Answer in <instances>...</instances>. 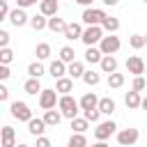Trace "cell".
Returning a JSON list of instances; mask_svg holds the SVG:
<instances>
[{
    "label": "cell",
    "mask_w": 147,
    "mask_h": 147,
    "mask_svg": "<svg viewBox=\"0 0 147 147\" xmlns=\"http://www.w3.org/2000/svg\"><path fill=\"white\" fill-rule=\"evenodd\" d=\"M57 108L62 110V115H64L67 119H74V117L78 115V110H83V108H80V101H76L71 94H62L60 101H57Z\"/></svg>",
    "instance_id": "obj_1"
},
{
    "label": "cell",
    "mask_w": 147,
    "mask_h": 147,
    "mask_svg": "<svg viewBox=\"0 0 147 147\" xmlns=\"http://www.w3.org/2000/svg\"><path fill=\"white\" fill-rule=\"evenodd\" d=\"M106 16H108V14H106L103 9H99V7H85L80 18H83L85 25H101V23L106 21Z\"/></svg>",
    "instance_id": "obj_2"
},
{
    "label": "cell",
    "mask_w": 147,
    "mask_h": 147,
    "mask_svg": "<svg viewBox=\"0 0 147 147\" xmlns=\"http://www.w3.org/2000/svg\"><path fill=\"white\" fill-rule=\"evenodd\" d=\"M101 39H103V25H87L80 37V41L85 46H96Z\"/></svg>",
    "instance_id": "obj_3"
},
{
    "label": "cell",
    "mask_w": 147,
    "mask_h": 147,
    "mask_svg": "<svg viewBox=\"0 0 147 147\" xmlns=\"http://www.w3.org/2000/svg\"><path fill=\"white\" fill-rule=\"evenodd\" d=\"M119 46H122V41H119V37H115V32H108V34L99 41V48H101L103 55H115V53L119 51Z\"/></svg>",
    "instance_id": "obj_4"
},
{
    "label": "cell",
    "mask_w": 147,
    "mask_h": 147,
    "mask_svg": "<svg viewBox=\"0 0 147 147\" xmlns=\"http://www.w3.org/2000/svg\"><path fill=\"white\" fill-rule=\"evenodd\" d=\"M11 117L18 119V122H30L32 119V110L25 101H14L11 103Z\"/></svg>",
    "instance_id": "obj_5"
},
{
    "label": "cell",
    "mask_w": 147,
    "mask_h": 147,
    "mask_svg": "<svg viewBox=\"0 0 147 147\" xmlns=\"http://www.w3.org/2000/svg\"><path fill=\"white\" fill-rule=\"evenodd\" d=\"M115 129H117V124H115L113 119L99 122V124H96V129H94V138H96V142H99V140H108V138L115 133Z\"/></svg>",
    "instance_id": "obj_6"
},
{
    "label": "cell",
    "mask_w": 147,
    "mask_h": 147,
    "mask_svg": "<svg viewBox=\"0 0 147 147\" xmlns=\"http://www.w3.org/2000/svg\"><path fill=\"white\" fill-rule=\"evenodd\" d=\"M57 101H60L57 90H41V92H39V106H41V110L55 108V106H57Z\"/></svg>",
    "instance_id": "obj_7"
},
{
    "label": "cell",
    "mask_w": 147,
    "mask_h": 147,
    "mask_svg": "<svg viewBox=\"0 0 147 147\" xmlns=\"http://www.w3.org/2000/svg\"><path fill=\"white\" fill-rule=\"evenodd\" d=\"M145 69H147V64H145V60H142L140 55H129V57H126V71H129V74L142 76Z\"/></svg>",
    "instance_id": "obj_8"
},
{
    "label": "cell",
    "mask_w": 147,
    "mask_h": 147,
    "mask_svg": "<svg viewBox=\"0 0 147 147\" xmlns=\"http://www.w3.org/2000/svg\"><path fill=\"white\" fill-rule=\"evenodd\" d=\"M138 138H140V131H138V129H122V131L117 133V142H119L122 147H131V145H136Z\"/></svg>",
    "instance_id": "obj_9"
},
{
    "label": "cell",
    "mask_w": 147,
    "mask_h": 147,
    "mask_svg": "<svg viewBox=\"0 0 147 147\" xmlns=\"http://www.w3.org/2000/svg\"><path fill=\"white\" fill-rule=\"evenodd\" d=\"M9 21H11V25H14V28H21V25L30 23V16L25 14V9H23V7H16V9H11Z\"/></svg>",
    "instance_id": "obj_10"
},
{
    "label": "cell",
    "mask_w": 147,
    "mask_h": 147,
    "mask_svg": "<svg viewBox=\"0 0 147 147\" xmlns=\"http://www.w3.org/2000/svg\"><path fill=\"white\" fill-rule=\"evenodd\" d=\"M46 119L44 117H32L30 122H28V131L32 133V136H44V131H46Z\"/></svg>",
    "instance_id": "obj_11"
},
{
    "label": "cell",
    "mask_w": 147,
    "mask_h": 147,
    "mask_svg": "<svg viewBox=\"0 0 147 147\" xmlns=\"http://www.w3.org/2000/svg\"><path fill=\"white\" fill-rule=\"evenodd\" d=\"M62 34H64V39L76 41V39L83 37V25H80V23H67V30H64Z\"/></svg>",
    "instance_id": "obj_12"
},
{
    "label": "cell",
    "mask_w": 147,
    "mask_h": 147,
    "mask_svg": "<svg viewBox=\"0 0 147 147\" xmlns=\"http://www.w3.org/2000/svg\"><path fill=\"white\" fill-rule=\"evenodd\" d=\"M55 90L60 92V94H69L71 90H74V78L67 74V76H60L57 80H55Z\"/></svg>",
    "instance_id": "obj_13"
},
{
    "label": "cell",
    "mask_w": 147,
    "mask_h": 147,
    "mask_svg": "<svg viewBox=\"0 0 147 147\" xmlns=\"http://www.w3.org/2000/svg\"><path fill=\"white\" fill-rule=\"evenodd\" d=\"M124 103H126V108H131V110L140 108V103H142V96H140V92L131 87V92H126V94H124Z\"/></svg>",
    "instance_id": "obj_14"
},
{
    "label": "cell",
    "mask_w": 147,
    "mask_h": 147,
    "mask_svg": "<svg viewBox=\"0 0 147 147\" xmlns=\"http://www.w3.org/2000/svg\"><path fill=\"white\" fill-rule=\"evenodd\" d=\"M62 117H64V115H62V110H60V108H57V110H55V108L44 110V119H46V124H48V126H57V124L62 122Z\"/></svg>",
    "instance_id": "obj_15"
},
{
    "label": "cell",
    "mask_w": 147,
    "mask_h": 147,
    "mask_svg": "<svg viewBox=\"0 0 147 147\" xmlns=\"http://www.w3.org/2000/svg\"><path fill=\"white\" fill-rule=\"evenodd\" d=\"M101 57H103V53H101L99 46H87V48H85V62H90V64H99Z\"/></svg>",
    "instance_id": "obj_16"
},
{
    "label": "cell",
    "mask_w": 147,
    "mask_h": 147,
    "mask_svg": "<svg viewBox=\"0 0 147 147\" xmlns=\"http://www.w3.org/2000/svg\"><path fill=\"white\" fill-rule=\"evenodd\" d=\"M99 67H101L103 74H113V71H117V57L115 55H103L101 62H99Z\"/></svg>",
    "instance_id": "obj_17"
},
{
    "label": "cell",
    "mask_w": 147,
    "mask_h": 147,
    "mask_svg": "<svg viewBox=\"0 0 147 147\" xmlns=\"http://www.w3.org/2000/svg\"><path fill=\"white\" fill-rule=\"evenodd\" d=\"M48 71H51V76L53 78H60V76H67V62L64 60H53L51 62V67H48Z\"/></svg>",
    "instance_id": "obj_18"
},
{
    "label": "cell",
    "mask_w": 147,
    "mask_h": 147,
    "mask_svg": "<svg viewBox=\"0 0 147 147\" xmlns=\"http://www.w3.org/2000/svg\"><path fill=\"white\" fill-rule=\"evenodd\" d=\"M80 108L83 110H90V108H99V96L94 92H85L80 96Z\"/></svg>",
    "instance_id": "obj_19"
},
{
    "label": "cell",
    "mask_w": 147,
    "mask_h": 147,
    "mask_svg": "<svg viewBox=\"0 0 147 147\" xmlns=\"http://www.w3.org/2000/svg\"><path fill=\"white\" fill-rule=\"evenodd\" d=\"M30 28H32V30H37V32H39V30H44V28H48V16H46V14H41V11H39V14H34V16H30Z\"/></svg>",
    "instance_id": "obj_20"
},
{
    "label": "cell",
    "mask_w": 147,
    "mask_h": 147,
    "mask_svg": "<svg viewBox=\"0 0 147 147\" xmlns=\"http://www.w3.org/2000/svg\"><path fill=\"white\" fill-rule=\"evenodd\" d=\"M67 74L76 80V78H83V74H85V64L83 62H78V60H74V62H69L67 64Z\"/></svg>",
    "instance_id": "obj_21"
},
{
    "label": "cell",
    "mask_w": 147,
    "mask_h": 147,
    "mask_svg": "<svg viewBox=\"0 0 147 147\" xmlns=\"http://www.w3.org/2000/svg\"><path fill=\"white\" fill-rule=\"evenodd\" d=\"M39 11L46 16H55L57 14V0H39Z\"/></svg>",
    "instance_id": "obj_22"
},
{
    "label": "cell",
    "mask_w": 147,
    "mask_h": 147,
    "mask_svg": "<svg viewBox=\"0 0 147 147\" xmlns=\"http://www.w3.org/2000/svg\"><path fill=\"white\" fill-rule=\"evenodd\" d=\"M48 30L51 32H64L67 30V23L55 14V16H48Z\"/></svg>",
    "instance_id": "obj_23"
},
{
    "label": "cell",
    "mask_w": 147,
    "mask_h": 147,
    "mask_svg": "<svg viewBox=\"0 0 147 147\" xmlns=\"http://www.w3.org/2000/svg\"><path fill=\"white\" fill-rule=\"evenodd\" d=\"M23 90H25L28 94H39V92H41V83H39V78H34V76H30V78L25 80V85H23Z\"/></svg>",
    "instance_id": "obj_24"
},
{
    "label": "cell",
    "mask_w": 147,
    "mask_h": 147,
    "mask_svg": "<svg viewBox=\"0 0 147 147\" xmlns=\"http://www.w3.org/2000/svg\"><path fill=\"white\" fill-rule=\"evenodd\" d=\"M16 142V133L11 126H2V147H14Z\"/></svg>",
    "instance_id": "obj_25"
},
{
    "label": "cell",
    "mask_w": 147,
    "mask_h": 147,
    "mask_svg": "<svg viewBox=\"0 0 147 147\" xmlns=\"http://www.w3.org/2000/svg\"><path fill=\"white\" fill-rule=\"evenodd\" d=\"M99 110H101L103 115H113V113H115V101H113L110 96L99 99Z\"/></svg>",
    "instance_id": "obj_26"
},
{
    "label": "cell",
    "mask_w": 147,
    "mask_h": 147,
    "mask_svg": "<svg viewBox=\"0 0 147 147\" xmlns=\"http://www.w3.org/2000/svg\"><path fill=\"white\" fill-rule=\"evenodd\" d=\"M87 124H90V119H87L85 115H83V117H78V115H76V117L71 119V129H74V131H78V133H85V131H87Z\"/></svg>",
    "instance_id": "obj_27"
},
{
    "label": "cell",
    "mask_w": 147,
    "mask_h": 147,
    "mask_svg": "<svg viewBox=\"0 0 147 147\" xmlns=\"http://www.w3.org/2000/svg\"><path fill=\"white\" fill-rule=\"evenodd\" d=\"M122 85H124V74H117V71L108 74V87H113V90H119Z\"/></svg>",
    "instance_id": "obj_28"
},
{
    "label": "cell",
    "mask_w": 147,
    "mask_h": 147,
    "mask_svg": "<svg viewBox=\"0 0 147 147\" xmlns=\"http://www.w3.org/2000/svg\"><path fill=\"white\" fill-rule=\"evenodd\" d=\"M101 25H103L106 32H117V30H119V18H115V16H106V21H103Z\"/></svg>",
    "instance_id": "obj_29"
},
{
    "label": "cell",
    "mask_w": 147,
    "mask_h": 147,
    "mask_svg": "<svg viewBox=\"0 0 147 147\" xmlns=\"http://www.w3.org/2000/svg\"><path fill=\"white\" fill-rule=\"evenodd\" d=\"M34 55H37V60H48L51 57V44H37Z\"/></svg>",
    "instance_id": "obj_30"
},
{
    "label": "cell",
    "mask_w": 147,
    "mask_h": 147,
    "mask_svg": "<svg viewBox=\"0 0 147 147\" xmlns=\"http://www.w3.org/2000/svg\"><path fill=\"white\" fill-rule=\"evenodd\" d=\"M99 80H101V76H99L96 71H92V69L83 74V83H85V85H90V87H94V85H99Z\"/></svg>",
    "instance_id": "obj_31"
},
{
    "label": "cell",
    "mask_w": 147,
    "mask_h": 147,
    "mask_svg": "<svg viewBox=\"0 0 147 147\" xmlns=\"http://www.w3.org/2000/svg\"><path fill=\"white\" fill-rule=\"evenodd\" d=\"M85 145H87V138H85L83 133L74 131V133H71V138H69V147H85Z\"/></svg>",
    "instance_id": "obj_32"
},
{
    "label": "cell",
    "mask_w": 147,
    "mask_h": 147,
    "mask_svg": "<svg viewBox=\"0 0 147 147\" xmlns=\"http://www.w3.org/2000/svg\"><path fill=\"white\" fill-rule=\"evenodd\" d=\"M60 60H64L67 64L74 62V60H76V51H74L71 46H62V48H60Z\"/></svg>",
    "instance_id": "obj_33"
},
{
    "label": "cell",
    "mask_w": 147,
    "mask_h": 147,
    "mask_svg": "<svg viewBox=\"0 0 147 147\" xmlns=\"http://www.w3.org/2000/svg\"><path fill=\"white\" fill-rule=\"evenodd\" d=\"M28 76L41 78V76H44V64H41V62H30V67H28Z\"/></svg>",
    "instance_id": "obj_34"
},
{
    "label": "cell",
    "mask_w": 147,
    "mask_h": 147,
    "mask_svg": "<svg viewBox=\"0 0 147 147\" xmlns=\"http://www.w3.org/2000/svg\"><path fill=\"white\" fill-rule=\"evenodd\" d=\"M129 46L136 48V51L142 48V46H145V34H131V37H129Z\"/></svg>",
    "instance_id": "obj_35"
},
{
    "label": "cell",
    "mask_w": 147,
    "mask_h": 147,
    "mask_svg": "<svg viewBox=\"0 0 147 147\" xmlns=\"http://www.w3.org/2000/svg\"><path fill=\"white\" fill-rule=\"evenodd\" d=\"M11 60H14V53H11V48H9V46L0 48V64H9Z\"/></svg>",
    "instance_id": "obj_36"
},
{
    "label": "cell",
    "mask_w": 147,
    "mask_h": 147,
    "mask_svg": "<svg viewBox=\"0 0 147 147\" xmlns=\"http://www.w3.org/2000/svg\"><path fill=\"white\" fill-rule=\"evenodd\" d=\"M83 115H85L90 122H99V117H101L103 113H101L99 108H90V110H83Z\"/></svg>",
    "instance_id": "obj_37"
},
{
    "label": "cell",
    "mask_w": 147,
    "mask_h": 147,
    "mask_svg": "<svg viewBox=\"0 0 147 147\" xmlns=\"http://www.w3.org/2000/svg\"><path fill=\"white\" fill-rule=\"evenodd\" d=\"M9 14H11V9H9V0H0V21L9 18Z\"/></svg>",
    "instance_id": "obj_38"
},
{
    "label": "cell",
    "mask_w": 147,
    "mask_h": 147,
    "mask_svg": "<svg viewBox=\"0 0 147 147\" xmlns=\"http://www.w3.org/2000/svg\"><path fill=\"white\" fill-rule=\"evenodd\" d=\"M131 87H133V90H138V92H142V90L147 87V83H145V78H142V76H136V78H133V85H131Z\"/></svg>",
    "instance_id": "obj_39"
},
{
    "label": "cell",
    "mask_w": 147,
    "mask_h": 147,
    "mask_svg": "<svg viewBox=\"0 0 147 147\" xmlns=\"http://www.w3.org/2000/svg\"><path fill=\"white\" fill-rule=\"evenodd\" d=\"M9 32L7 30H0V48H5V46H9Z\"/></svg>",
    "instance_id": "obj_40"
},
{
    "label": "cell",
    "mask_w": 147,
    "mask_h": 147,
    "mask_svg": "<svg viewBox=\"0 0 147 147\" xmlns=\"http://www.w3.org/2000/svg\"><path fill=\"white\" fill-rule=\"evenodd\" d=\"M11 76V71H9V64H0V80H7Z\"/></svg>",
    "instance_id": "obj_41"
},
{
    "label": "cell",
    "mask_w": 147,
    "mask_h": 147,
    "mask_svg": "<svg viewBox=\"0 0 147 147\" xmlns=\"http://www.w3.org/2000/svg\"><path fill=\"white\" fill-rule=\"evenodd\" d=\"M18 2V7H23V9H28V7H32V5H37L39 0H16Z\"/></svg>",
    "instance_id": "obj_42"
},
{
    "label": "cell",
    "mask_w": 147,
    "mask_h": 147,
    "mask_svg": "<svg viewBox=\"0 0 147 147\" xmlns=\"http://www.w3.org/2000/svg\"><path fill=\"white\" fill-rule=\"evenodd\" d=\"M51 145V140L48 138H44V136H37V147H48Z\"/></svg>",
    "instance_id": "obj_43"
},
{
    "label": "cell",
    "mask_w": 147,
    "mask_h": 147,
    "mask_svg": "<svg viewBox=\"0 0 147 147\" xmlns=\"http://www.w3.org/2000/svg\"><path fill=\"white\" fill-rule=\"evenodd\" d=\"M7 99H9V90L5 85H0V101H7Z\"/></svg>",
    "instance_id": "obj_44"
},
{
    "label": "cell",
    "mask_w": 147,
    "mask_h": 147,
    "mask_svg": "<svg viewBox=\"0 0 147 147\" xmlns=\"http://www.w3.org/2000/svg\"><path fill=\"white\" fill-rule=\"evenodd\" d=\"M74 2H78V5H83V7H92L94 0H74Z\"/></svg>",
    "instance_id": "obj_45"
},
{
    "label": "cell",
    "mask_w": 147,
    "mask_h": 147,
    "mask_svg": "<svg viewBox=\"0 0 147 147\" xmlns=\"http://www.w3.org/2000/svg\"><path fill=\"white\" fill-rule=\"evenodd\" d=\"M101 2H103V5H108V7H113V5H117L119 0H101Z\"/></svg>",
    "instance_id": "obj_46"
},
{
    "label": "cell",
    "mask_w": 147,
    "mask_h": 147,
    "mask_svg": "<svg viewBox=\"0 0 147 147\" xmlns=\"http://www.w3.org/2000/svg\"><path fill=\"white\" fill-rule=\"evenodd\" d=\"M140 108H142V110H147V96L142 99V103H140Z\"/></svg>",
    "instance_id": "obj_47"
},
{
    "label": "cell",
    "mask_w": 147,
    "mask_h": 147,
    "mask_svg": "<svg viewBox=\"0 0 147 147\" xmlns=\"http://www.w3.org/2000/svg\"><path fill=\"white\" fill-rule=\"evenodd\" d=\"M145 46H147V34H145Z\"/></svg>",
    "instance_id": "obj_48"
},
{
    "label": "cell",
    "mask_w": 147,
    "mask_h": 147,
    "mask_svg": "<svg viewBox=\"0 0 147 147\" xmlns=\"http://www.w3.org/2000/svg\"><path fill=\"white\" fill-rule=\"evenodd\" d=\"M145 71H147V69H145Z\"/></svg>",
    "instance_id": "obj_49"
}]
</instances>
